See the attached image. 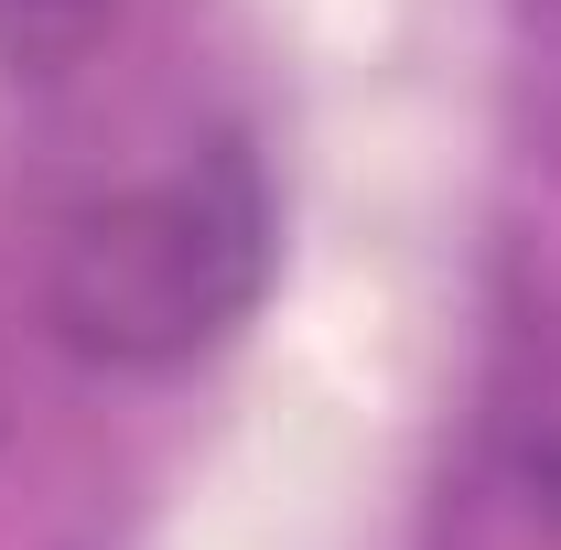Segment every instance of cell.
I'll return each instance as SVG.
<instances>
[{
	"instance_id": "2",
	"label": "cell",
	"mask_w": 561,
	"mask_h": 550,
	"mask_svg": "<svg viewBox=\"0 0 561 550\" xmlns=\"http://www.w3.org/2000/svg\"><path fill=\"white\" fill-rule=\"evenodd\" d=\"M119 0H0V66L11 76H66Z\"/></svg>"
},
{
	"instance_id": "1",
	"label": "cell",
	"mask_w": 561,
	"mask_h": 550,
	"mask_svg": "<svg viewBox=\"0 0 561 550\" xmlns=\"http://www.w3.org/2000/svg\"><path fill=\"white\" fill-rule=\"evenodd\" d=\"M260 291H271V173L249 140H206L173 173L119 184L55 227L44 324L87 367L162 378L227 345Z\"/></svg>"
}]
</instances>
